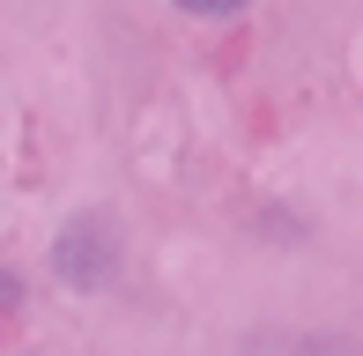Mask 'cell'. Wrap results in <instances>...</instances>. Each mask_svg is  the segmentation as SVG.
I'll return each instance as SVG.
<instances>
[{
  "mask_svg": "<svg viewBox=\"0 0 363 356\" xmlns=\"http://www.w3.org/2000/svg\"><path fill=\"white\" fill-rule=\"evenodd\" d=\"M52 267H60V282L96 289L111 267H119V230H111L104 216H74V223H67V238L52 245Z\"/></svg>",
  "mask_w": 363,
  "mask_h": 356,
  "instance_id": "cell-1",
  "label": "cell"
},
{
  "mask_svg": "<svg viewBox=\"0 0 363 356\" xmlns=\"http://www.w3.org/2000/svg\"><path fill=\"white\" fill-rule=\"evenodd\" d=\"M186 15H238V8H252V0H178Z\"/></svg>",
  "mask_w": 363,
  "mask_h": 356,
  "instance_id": "cell-2",
  "label": "cell"
}]
</instances>
